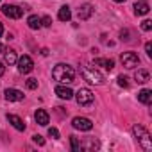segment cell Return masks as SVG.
<instances>
[{
  "label": "cell",
  "mask_w": 152,
  "mask_h": 152,
  "mask_svg": "<svg viewBox=\"0 0 152 152\" xmlns=\"http://www.w3.org/2000/svg\"><path fill=\"white\" fill-rule=\"evenodd\" d=\"M95 64H97V66H102V68H106V70H113L115 61H113V59H95Z\"/></svg>",
  "instance_id": "cell-19"
},
{
  "label": "cell",
  "mask_w": 152,
  "mask_h": 152,
  "mask_svg": "<svg viewBox=\"0 0 152 152\" xmlns=\"http://www.w3.org/2000/svg\"><path fill=\"white\" fill-rule=\"evenodd\" d=\"M4 50H6V47H4V45H2V43H0V54H2V52H4Z\"/></svg>",
  "instance_id": "cell-31"
},
{
  "label": "cell",
  "mask_w": 152,
  "mask_h": 152,
  "mask_svg": "<svg viewBox=\"0 0 152 152\" xmlns=\"http://www.w3.org/2000/svg\"><path fill=\"white\" fill-rule=\"evenodd\" d=\"M145 52H147V56L148 57H152V43L148 41V43H145Z\"/></svg>",
  "instance_id": "cell-29"
},
{
  "label": "cell",
  "mask_w": 152,
  "mask_h": 152,
  "mask_svg": "<svg viewBox=\"0 0 152 152\" xmlns=\"http://www.w3.org/2000/svg\"><path fill=\"white\" fill-rule=\"evenodd\" d=\"M7 122H9L16 131H25V122H23L20 116H16V115H7Z\"/></svg>",
  "instance_id": "cell-13"
},
{
  "label": "cell",
  "mask_w": 152,
  "mask_h": 152,
  "mask_svg": "<svg viewBox=\"0 0 152 152\" xmlns=\"http://www.w3.org/2000/svg\"><path fill=\"white\" fill-rule=\"evenodd\" d=\"M4 54H6V63H7V64H15V63H16V50H15V48L4 50Z\"/></svg>",
  "instance_id": "cell-20"
},
{
  "label": "cell",
  "mask_w": 152,
  "mask_h": 152,
  "mask_svg": "<svg viewBox=\"0 0 152 152\" xmlns=\"http://www.w3.org/2000/svg\"><path fill=\"white\" fill-rule=\"evenodd\" d=\"M2 13H4L7 18L18 20V18H22L23 9H22V7H18V6H11V4H7V6H4V7H2Z\"/></svg>",
  "instance_id": "cell-8"
},
{
  "label": "cell",
  "mask_w": 152,
  "mask_h": 152,
  "mask_svg": "<svg viewBox=\"0 0 152 152\" xmlns=\"http://www.w3.org/2000/svg\"><path fill=\"white\" fill-rule=\"evenodd\" d=\"M16 64H18V72L20 73H31L34 70V63L31 59V56H22L20 59H16Z\"/></svg>",
  "instance_id": "cell-6"
},
{
  "label": "cell",
  "mask_w": 152,
  "mask_h": 152,
  "mask_svg": "<svg viewBox=\"0 0 152 152\" xmlns=\"http://www.w3.org/2000/svg\"><path fill=\"white\" fill-rule=\"evenodd\" d=\"M27 25H29V29L36 31V29H39V27H41V18H39V16H36V15H32V16H29V18H27Z\"/></svg>",
  "instance_id": "cell-17"
},
{
  "label": "cell",
  "mask_w": 152,
  "mask_h": 152,
  "mask_svg": "<svg viewBox=\"0 0 152 152\" xmlns=\"http://www.w3.org/2000/svg\"><path fill=\"white\" fill-rule=\"evenodd\" d=\"M72 125L73 129H77V131H91L93 129V124L90 118H84V116H75L72 120Z\"/></svg>",
  "instance_id": "cell-7"
},
{
  "label": "cell",
  "mask_w": 152,
  "mask_h": 152,
  "mask_svg": "<svg viewBox=\"0 0 152 152\" xmlns=\"http://www.w3.org/2000/svg\"><path fill=\"white\" fill-rule=\"evenodd\" d=\"M81 75L84 77V81H88L90 84H97V86H100V84H104V75L95 68V66H83L81 68Z\"/></svg>",
  "instance_id": "cell-2"
},
{
  "label": "cell",
  "mask_w": 152,
  "mask_h": 152,
  "mask_svg": "<svg viewBox=\"0 0 152 152\" xmlns=\"http://www.w3.org/2000/svg\"><path fill=\"white\" fill-rule=\"evenodd\" d=\"M52 25V18L50 16H43L41 18V27H50Z\"/></svg>",
  "instance_id": "cell-24"
},
{
  "label": "cell",
  "mask_w": 152,
  "mask_h": 152,
  "mask_svg": "<svg viewBox=\"0 0 152 152\" xmlns=\"http://www.w3.org/2000/svg\"><path fill=\"white\" fill-rule=\"evenodd\" d=\"M4 34V27H2V23H0V36Z\"/></svg>",
  "instance_id": "cell-32"
},
{
  "label": "cell",
  "mask_w": 152,
  "mask_h": 152,
  "mask_svg": "<svg viewBox=\"0 0 152 152\" xmlns=\"http://www.w3.org/2000/svg\"><path fill=\"white\" fill-rule=\"evenodd\" d=\"M91 15H93L91 4H83V6L79 7V11H77V18H79V20H88Z\"/></svg>",
  "instance_id": "cell-10"
},
{
  "label": "cell",
  "mask_w": 152,
  "mask_h": 152,
  "mask_svg": "<svg viewBox=\"0 0 152 152\" xmlns=\"http://www.w3.org/2000/svg\"><path fill=\"white\" fill-rule=\"evenodd\" d=\"M52 77H54L57 83H61V84H70V83H73V79H75V72H73L72 66H68V64H64V63H59V64H56L54 70H52Z\"/></svg>",
  "instance_id": "cell-1"
},
{
  "label": "cell",
  "mask_w": 152,
  "mask_h": 152,
  "mask_svg": "<svg viewBox=\"0 0 152 152\" xmlns=\"http://www.w3.org/2000/svg\"><path fill=\"white\" fill-rule=\"evenodd\" d=\"M134 79H136L140 84H145V83H148L150 75H148V72H147V70H136V73H134Z\"/></svg>",
  "instance_id": "cell-16"
},
{
  "label": "cell",
  "mask_w": 152,
  "mask_h": 152,
  "mask_svg": "<svg viewBox=\"0 0 152 152\" xmlns=\"http://www.w3.org/2000/svg\"><path fill=\"white\" fill-rule=\"evenodd\" d=\"M48 136L54 138V140H57V138H59V131H57L56 127H50V129H48Z\"/></svg>",
  "instance_id": "cell-25"
},
{
  "label": "cell",
  "mask_w": 152,
  "mask_h": 152,
  "mask_svg": "<svg viewBox=\"0 0 152 152\" xmlns=\"http://www.w3.org/2000/svg\"><path fill=\"white\" fill-rule=\"evenodd\" d=\"M34 120H36L38 125H48L50 116H48V113H47L45 109H38V111L34 113Z\"/></svg>",
  "instance_id": "cell-12"
},
{
  "label": "cell",
  "mask_w": 152,
  "mask_h": 152,
  "mask_svg": "<svg viewBox=\"0 0 152 152\" xmlns=\"http://www.w3.org/2000/svg\"><path fill=\"white\" fill-rule=\"evenodd\" d=\"M32 140H34V143H38V145H45V140H43V136H39V134H34Z\"/></svg>",
  "instance_id": "cell-27"
},
{
  "label": "cell",
  "mask_w": 152,
  "mask_h": 152,
  "mask_svg": "<svg viewBox=\"0 0 152 152\" xmlns=\"http://www.w3.org/2000/svg\"><path fill=\"white\" fill-rule=\"evenodd\" d=\"M4 97H6V100H9V102H20V100H23V91H20V90H16V88H7L6 90V93H4Z\"/></svg>",
  "instance_id": "cell-9"
},
{
  "label": "cell",
  "mask_w": 152,
  "mask_h": 152,
  "mask_svg": "<svg viewBox=\"0 0 152 152\" xmlns=\"http://www.w3.org/2000/svg\"><path fill=\"white\" fill-rule=\"evenodd\" d=\"M75 99H77V104H79V106H91L93 100H95V95L91 93V90L81 88V90L77 91V95H75Z\"/></svg>",
  "instance_id": "cell-4"
},
{
  "label": "cell",
  "mask_w": 152,
  "mask_h": 152,
  "mask_svg": "<svg viewBox=\"0 0 152 152\" xmlns=\"http://www.w3.org/2000/svg\"><path fill=\"white\" fill-rule=\"evenodd\" d=\"M81 147L86 148V150H93V148H99V141L97 140H88L86 143H81Z\"/></svg>",
  "instance_id": "cell-22"
},
{
  "label": "cell",
  "mask_w": 152,
  "mask_h": 152,
  "mask_svg": "<svg viewBox=\"0 0 152 152\" xmlns=\"http://www.w3.org/2000/svg\"><path fill=\"white\" fill-rule=\"evenodd\" d=\"M115 2H118V4H122V2H125V0H115Z\"/></svg>",
  "instance_id": "cell-33"
},
{
  "label": "cell",
  "mask_w": 152,
  "mask_h": 152,
  "mask_svg": "<svg viewBox=\"0 0 152 152\" xmlns=\"http://www.w3.org/2000/svg\"><path fill=\"white\" fill-rule=\"evenodd\" d=\"M118 86H122V88H129V79L125 77V75H118Z\"/></svg>",
  "instance_id": "cell-23"
},
{
  "label": "cell",
  "mask_w": 152,
  "mask_h": 152,
  "mask_svg": "<svg viewBox=\"0 0 152 152\" xmlns=\"http://www.w3.org/2000/svg\"><path fill=\"white\" fill-rule=\"evenodd\" d=\"M148 4L145 2V0H141V2H136L134 4V15L136 16H143V15H147L148 13Z\"/></svg>",
  "instance_id": "cell-14"
},
{
  "label": "cell",
  "mask_w": 152,
  "mask_h": 152,
  "mask_svg": "<svg viewBox=\"0 0 152 152\" xmlns=\"http://www.w3.org/2000/svg\"><path fill=\"white\" fill-rule=\"evenodd\" d=\"M138 100L141 102V104H150L152 102V91L150 90H141L140 93H138Z\"/></svg>",
  "instance_id": "cell-15"
},
{
  "label": "cell",
  "mask_w": 152,
  "mask_h": 152,
  "mask_svg": "<svg viewBox=\"0 0 152 152\" xmlns=\"http://www.w3.org/2000/svg\"><path fill=\"white\" fill-rule=\"evenodd\" d=\"M141 29H143V31H150V29H152V22H150V20H145V22L141 23Z\"/></svg>",
  "instance_id": "cell-28"
},
{
  "label": "cell",
  "mask_w": 152,
  "mask_h": 152,
  "mask_svg": "<svg viewBox=\"0 0 152 152\" xmlns=\"http://www.w3.org/2000/svg\"><path fill=\"white\" fill-rule=\"evenodd\" d=\"M4 72H6V66H4V63H0V77L4 75Z\"/></svg>",
  "instance_id": "cell-30"
},
{
  "label": "cell",
  "mask_w": 152,
  "mask_h": 152,
  "mask_svg": "<svg viewBox=\"0 0 152 152\" xmlns=\"http://www.w3.org/2000/svg\"><path fill=\"white\" fill-rule=\"evenodd\" d=\"M27 88H29V90H36V88H38V81H36V79H29V81H27Z\"/></svg>",
  "instance_id": "cell-26"
},
{
  "label": "cell",
  "mask_w": 152,
  "mask_h": 152,
  "mask_svg": "<svg viewBox=\"0 0 152 152\" xmlns=\"http://www.w3.org/2000/svg\"><path fill=\"white\" fill-rule=\"evenodd\" d=\"M59 20L61 22H70V18H72V11H70V7L68 6H63L61 9H59Z\"/></svg>",
  "instance_id": "cell-18"
},
{
  "label": "cell",
  "mask_w": 152,
  "mask_h": 152,
  "mask_svg": "<svg viewBox=\"0 0 152 152\" xmlns=\"http://www.w3.org/2000/svg\"><path fill=\"white\" fill-rule=\"evenodd\" d=\"M132 134H134V138L138 140V143H140L145 150H150V148H152L150 134H148V131H147L143 125H134V127H132Z\"/></svg>",
  "instance_id": "cell-3"
},
{
  "label": "cell",
  "mask_w": 152,
  "mask_h": 152,
  "mask_svg": "<svg viewBox=\"0 0 152 152\" xmlns=\"http://www.w3.org/2000/svg\"><path fill=\"white\" fill-rule=\"evenodd\" d=\"M120 61H122V64H124L125 68H129V70H132V68H136V66L140 64V57H138L134 52H124V54L120 56Z\"/></svg>",
  "instance_id": "cell-5"
},
{
  "label": "cell",
  "mask_w": 152,
  "mask_h": 152,
  "mask_svg": "<svg viewBox=\"0 0 152 152\" xmlns=\"http://www.w3.org/2000/svg\"><path fill=\"white\" fill-rule=\"evenodd\" d=\"M56 95H57L59 99H63V100H70V99L73 97V91H72L68 86H61V84H59V86L56 88Z\"/></svg>",
  "instance_id": "cell-11"
},
{
  "label": "cell",
  "mask_w": 152,
  "mask_h": 152,
  "mask_svg": "<svg viewBox=\"0 0 152 152\" xmlns=\"http://www.w3.org/2000/svg\"><path fill=\"white\" fill-rule=\"evenodd\" d=\"M70 143H72V150H73V152H81V150H83L81 141H79L77 136H70Z\"/></svg>",
  "instance_id": "cell-21"
}]
</instances>
